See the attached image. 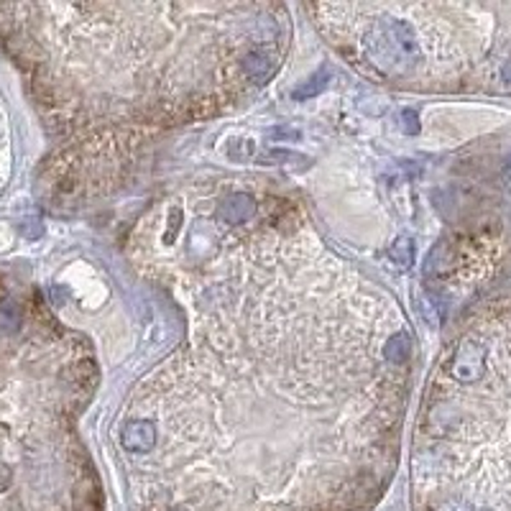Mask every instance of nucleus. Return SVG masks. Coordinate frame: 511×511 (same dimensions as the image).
I'll return each mask as SVG.
<instances>
[{
  "mask_svg": "<svg viewBox=\"0 0 511 511\" xmlns=\"http://www.w3.org/2000/svg\"><path fill=\"white\" fill-rule=\"evenodd\" d=\"M231 189L189 228L182 345L120 422L134 511H366L396 473L412 335L292 210Z\"/></svg>",
  "mask_w": 511,
  "mask_h": 511,
  "instance_id": "obj_1",
  "label": "nucleus"
},
{
  "mask_svg": "<svg viewBox=\"0 0 511 511\" xmlns=\"http://www.w3.org/2000/svg\"><path fill=\"white\" fill-rule=\"evenodd\" d=\"M292 23L276 3L0 6V44L67 131L184 126L279 72Z\"/></svg>",
  "mask_w": 511,
  "mask_h": 511,
  "instance_id": "obj_2",
  "label": "nucleus"
},
{
  "mask_svg": "<svg viewBox=\"0 0 511 511\" xmlns=\"http://www.w3.org/2000/svg\"><path fill=\"white\" fill-rule=\"evenodd\" d=\"M417 511H511V295L470 315L422 401Z\"/></svg>",
  "mask_w": 511,
  "mask_h": 511,
  "instance_id": "obj_3",
  "label": "nucleus"
}]
</instances>
